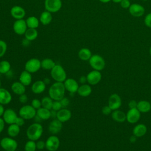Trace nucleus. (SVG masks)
Segmentation results:
<instances>
[{"label":"nucleus","mask_w":151,"mask_h":151,"mask_svg":"<svg viewBox=\"0 0 151 151\" xmlns=\"http://www.w3.org/2000/svg\"><path fill=\"white\" fill-rule=\"evenodd\" d=\"M65 88L63 83L55 82L53 83L48 90L49 96L53 100L60 101L64 97Z\"/></svg>","instance_id":"obj_1"},{"label":"nucleus","mask_w":151,"mask_h":151,"mask_svg":"<svg viewBox=\"0 0 151 151\" xmlns=\"http://www.w3.org/2000/svg\"><path fill=\"white\" fill-rule=\"evenodd\" d=\"M43 133V127L39 123H34L27 129L26 134L29 140H38Z\"/></svg>","instance_id":"obj_2"},{"label":"nucleus","mask_w":151,"mask_h":151,"mask_svg":"<svg viewBox=\"0 0 151 151\" xmlns=\"http://www.w3.org/2000/svg\"><path fill=\"white\" fill-rule=\"evenodd\" d=\"M51 76L56 82L63 83L67 79V73L60 64H55L51 70Z\"/></svg>","instance_id":"obj_3"},{"label":"nucleus","mask_w":151,"mask_h":151,"mask_svg":"<svg viewBox=\"0 0 151 151\" xmlns=\"http://www.w3.org/2000/svg\"><path fill=\"white\" fill-rule=\"evenodd\" d=\"M37 110L31 105H24L19 110V116L25 120H30L34 119L36 116Z\"/></svg>","instance_id":"obj_4"},{"label":"nucleus","mask_w":151,"mask_h":151,"mask_svg":"<svg viewBox=\"0 0 151 151\" xmlns=\"http://www.w3.org/2000/svg\"><path fill=\"white\" fill-rule=\"evenodd\" d=\"M0 146L5 151H14L18 147V143L13 137H5L0 140Z\"/></svg>","instance_id":"obj_5"},{"label":"nucleus","mask_w":151,"mask_h":151,"mask_svg":"<svg viewBox=\"0 0 151 151\" xmlns=\"http://www.w3.org/2000/svg\"><path fill=\"white\" fill-rule=\"evenodd\" d=\"M88 61L90 66L95 70L101 71L105 67L104 60L98 54L92 55Z\"/></svg>","instance_id":"obj_6"},{"label":"nucleus","mask_w":151,"mask_h":151,"mask_svg":"<svg viewBox=\"0 0 151 151\" xmlns=\"http://www.w3.org/2000/svg\"><path fill=\"white\" fill-rule=\"evenodd\" d=\"M41 68V61L35 58H32L28 60L25 64V70L30 73L37 72Z\"/></svg>","instance_id":"obj_7"},{"label":"nucleus","mask_w":151,"mask_h":151,"mask_svg":"<svg viewBox=\"0 0 151 151\" xmlns=\"http://www.w3.org/2000/svg\"><path fill=\"white\" fill-rule=\"evenodd\" d=\"M60 145V139L54 134L50 136L45 141V148L48 151H56L59 148Z\"/></svg>","instance_id":"obj_8"},{"label":"nucleus","mask_w":151,"mask_h":151,"mask_svg":"<svg viewBox=\"0 0 151 151\" xmlns=\"http://www.w3.org/2000/svg\"><path fill=\"white\" fill-rule=\"evenodd\" d=\"M44 6L45 9L51 13L57 12L62 6V2L61 0H45Z\"/></svg>","instance_id":"obj_9"},{"label":"nucleus","mask_w":151,"mask_h":151,"mask_svg":"<svg viewBox=\"0 0 151 151\" xmlns=\"http://www.w3.org/2000/svg\"><path fill=\"white\" fill-rule=\"evenodd\" d=\"M28 28L26 21L23 19H16L13 24V29L18 35H23Z\"/></svg>","instance_id":"obj_10"},{"label":"nucleus","mask_w":151,"mask_h":151,"mask_svg":"<svg viewBox=\"0 0 151 151\" xmlns=\"http://www.w3.org/2000/svg\"><path fill=\"white\" fill-rule=\"evenodd\" d=\"M65 90L70 93L71 94L76 93L79 87L77 81L72 78H67V79L63 82Z\"/></svg>","instance_id":"obj_11"},{"label":"nucleus","mask_w":151,"mask_h":151,"mask_svg":"<svg viewBox=\"0 0 151 151\" xmlns=\"http://www.w3.org/2000/svg\"><path fill=\"white\" fill-rule=\"evenodd\" d=\"M86 77L87 83L90 85H96L98 84L101 79V74L100 71L95 70L89 72Z\"/></svg>","instance_id":"obj_12"},{"label":"nucleus","mask_w":151,"mask_h":151,"mask_svg":"<svg viewBox=\"0 0 151 151\" xmlns=\"http://www.w3.org/2000/svg\"><path fill=\"white\" fill-rule=\"evenodd\" d=\"M18 116L16 112L12 109H7L5 110L2 116V118L5 123L8 124L15 123Z\"/></svg>","instance_id":"obj_13"},{"label":"nucleus","mask_w":151,"mask_h":151,"mask_svg":"<svg viewBox=\"0 0 151 151\" xmlns=\"http://www.w3.org/2000/svg\"><path fill=\"white\" fill-rule=\"evenodd\" d=\"M140 117V112L137 108L130 109L126 114V120L130 123H136Z\"/></svg>","instance_id":"obj_14"},{"label":"nucleus","mask_w":151,"mask_h":151,"mask_svg":"<svg viewBox=\"0 0 151 151\" xmlns=\"http://www.w3.org/2000/svg\"><path fill=\"white\" fill-rule=\"evenodd\" d=\"M122 105L120 97L117 94H111L109 99V106L113 110L118 109Z\"/></svg>","instance_id":"obj_15"},{"label":"nucleus","mask_w":151,"mask_h":151,"mask_svg":"<svg viewBox=\"0 0 151 151\" xmlns=\"http://www.w3.org/2000/svg\"><path fill=\"white\" fill-rule=\"evenodd\" d=\"M71 117V112L70 110L66 108H62L57 111L56 119L62 123H65L68 121Z\"/></svg>","instance_id":"obj_16"},{"label":"nucleus","mask_w":151,"mask_h":151,"mask_svg":"<svg viewBox=\"0 0 151 151\" xmlns=\"http://www.w3.org/2000/svg\"><path fill=\"white\" fill-rule=\"evenodd\" d=\"M63 128V123L57 119L52 120L48 125V131L52 134L58 133Z\"/></svg>","instance_id":"obj_17"},{"label":"nucleus","mask_w":151,"mask_h":151,"mask_svg":"<svg viewBox=\"0 0 151 151\" xmlns=\"http://www.w3.org/2000/svg\"><path fill=\"white\" fill-rule=\"evenodd\" d=\"M11 15L16 19H23L25 15V9L18 5H15L12 7L10 10Z\"/></svg>","instance_id":"obj_18"},{"label":"nucleus","mask_w":151,"mask_h":151,"mask_svg":"<svg viewBox=\"0 0 151 151\" xmlns=\"http://www.w3.org/2000/svg\"><path fill=\"white\" fill-rule=\"evenodd\" d=\"M12 100L11 93L4 88H0V104L2 105L8 104Z\"/></svg>","instance_id":"obj_19"},{"label":"nucleus","mask_w":151,"mask_h":151,"mask_svg":"<svg viewBox=\"0 0 151 151\" xmlns=\"http://www.w3.org/2000/svg\"><path fill=\"white\" fill-rule=\"evenodd\" d=\"M46 88V84L43 80H37L31 86V90L33 93L39 94L42 93Z\"/></svg>","instance_id":"obj_20"},{"label":"nucleus","mask_w":151,"mask_h":151,"mask_svg":"<svg viewBox=\"0 0 151 151\" xmlns=\"http://www.w3.org/2000/svg\"><path fill=\"white\" fill-rule=\"evenodd\" d=\"M129 12L134 17H140L145 12L144 8L138 4H133L129 7Z\"/></svg>","instance_id":"obj_21"},{"label":"nucleus","mask_w":151,"mask_h":151,"mask_svg":"<svg viewBox=\"0 0 151 151\" xmlns=\"http://www.w3.org/2000/svg\"><path fill=\"white\" fill-rule=\"evenodd\" d=\"M26 86L22 84L20 81H15L11 85L12 91L18 96L24 94L26 91Z\"/></svg>","instance_id":"obj_22"},{"label":"nucleus","mask_w":151,"mask_h":151,"mask_svg":"<svg viewBox=\"0 0 151 151\" xmlns=\"http://www.w3.org/2000/svg\"><path fill=\"white\" fill-rule=\"evenodd\" d=\"M19 81H20L25 86L30 85L32 82L31 73H29L26 70L22 71L19 77Z\"/></svg>","instance_id":"obj_23"},{"label":"nucleus","mask_w":151,"mask_h":151,"mask_svg":"<svg viewBox=\"0 0 151 151\" xmlns=\"http://www.w3.org/2000/svg\"><path fill=\"white\" fill-rule=\"evenodd\" d=\"M91 91L92 89L90 85L87 84H83L79 86L77 93L81 97H87L91 93Z\"/></svg>","instance_id":"obj_24"},{"label":"nucleus","mask_w":151,"mask_h":151,"mask_svg":"<svg viewBox=\"0 0 151 151\" xmlns=\"http://www.w3.org/2000/svg\"><path fill=\"white\" fill-rule=\"evenodd\" d=\"M41 120H46L51 117V110L45 109L44 107H40L37 110L36 114Z\"/></svg>","instance_id":"obj_25"},{"label":"nucleus","mask_w":151,"mask_h":151,"mask_svg":"<svg viewBox=\"0 0 151 151\" xmlns=\"http://www.w3.org/2000/svg\"><path fill=\"white\" fill-rule=\"evenodd\" d=\"M52 17L51 13L48 11H43L40 17V21L42 25H48L52 21Z\"/></svg>","instance_id":"obj_26"},{"label":"nucleus","mask_w":151,"mask_h":151,"mask_svg":"<svg viewBox=\"0 0 151 151\" xmlns=\"http://www.w3.org/2000/svg\"><path fill=\"white\" fill-rule=\"evenodd\" d=\"M20 132V126L15 123L11 124L8 127L7 133L9 137H15L17 136Z\"/></svg>","instance_id":"obj_27"},{"label":"nucleus","mask_w":151,"mask_h":151,"mask_svg":"<svg viewBox=\"0 0 151 151\" xmlns=\"http://www.w3.org/2000/svg\"><path fill=\"white\" fill-rule=\"evenodd\" d=\"M147 132V127L143 124H139L136 125L133 130V134L136 137H142L144 136Z\"/></svg>","instance_id":"obj_28"},{"label":"nucleus","mask_w":151,"mask_h":151,"mask_svg":"<svg viewBox=\"0 0 151 151\" xmlns=\"http://www.w3.org/2000/svg\"><path fill=\"white\" fill-rule=\"evenodd\" d=\"M137 109L140 113H147L150 110L151 104L147 101L142 100L137 103Z\"/></svg>","instance_id":"obj_29"},{"label":"nucleus","mask_w":151,"mask_h":151,"mask_svg":"<svg viewBox=\"0 0 151 151\" xmlns=\"http://www.w3.org/2000/svg\"><path fill=\"white\" fill-rule=\"evenodd\" d=\"M91 55V51L87 48H81L78 52V56L79 58L83 61L89 60Z\"/></svg>","instance_id":"obj_30"},{"label":"nucleus","mask_w":151,"mask_h":151,"mask_svg":"<svg viewBox=\"0 0 151 151\" xmlns=\"http://www.w3.org/2000/svg\"><path fill=\"white\" fill-rule=\"evenodd\" d=\"M112 119L117 122H123L126 120V115L122 111L115 110L111 114Z\"/></svg>","instance_id":"obj_31"},{"label":"nucleus","mask_w":151,"mask_h":151,"mask_svg":"<svg viewBox=\"0 0 151 151\" xmlns=\"http://www.w3.org/2000/svg\"><path fill=\"white\" fill-rule=\"evenodd\" d=\"M25 39L28 41H33L38 37V31L36 28H28L24 34Z\"/></svg>","instance_id":"obj_32"},{"label":"nucleus","mask_w":151,"mask_h":151,"mask_svg":"<svg viewBox=\"0 0 151 151\" xmlns=\"http://www.w3.org/2000/svg\"><path fill=\"white\" fill-rule=\"evenodd\" d=\"M41 68L46 70H51L56 64L54 61L51 58H45L41 61Z\"/></svg>","instance_id":"obj_33"},{"label":"nucleus","mask_w":151,"mask_h":151,"mask_svg":"<svg viewBox=\"0 0 151 151\" xmlns=\"http://www.w3.org/2000/svg\"><path fill=\"white\" fill-rule=\"evenodd\" d=\"M26 23L28 28H37L39 26L40 21L37 17L34 16H31L27 18L26 19Z\"/></svg>","instance_id":"obj_34"},{"label":"nucleus","mask_w":151,"mask_h":151,"mask_svg":"<svg viewBox=\"0 0 151 151\" xmlns=\"http://www.w3.org/2000/svg\"><path fill=\"white\" fill-rule=\"evenodd\" d=\"M11 65L9 61L7 60H2L0 61V73L6 74L11 70Z\"/></svg>","instance_id":"obj_35"},{"label":"nucleus","mask_w":151,"mask_h":151,"mask_svg":"<svg viewBox=\"0 0 151 151\" xmlns=\"http://www.w3.org/2000/svg\"><path fill=\"white\" fill-rule=\"evenodd\" d=\"M41 106L42 107L45 109L51 110L52 109V106L54 100L50 97V96H45L41 100Z\"/></svg>","instance_id":"obj_36"},{"label":"nucleus","mask_w":151,"mask_h":151,"mask_svg":"<svg viewBox=\"0 0 151 151\" xmlns=\"http://www.w3.org/2000/svg\"><path fill=\"white\" fill-rule=\"evenodd\" d=\"M37 149L35 141L29 140L27 141L24 146L25 151H35Z\"/></svg>","instance_id":"obj_37"},{"label":"nucleus","mask_w":151,"mask_h":151,"mask_svg":"<svg viewBox=\"0 0 151 151\" xmlns=\"http://www.w3.org/2000/svg\"><path fill=\"white\" fill-rule=\"evenodd\" d=\"M7 50V44L3 41L0 40V58L3 57Z\"/></svg>","instance_id":"obj_38"},{"label":"nucleus","mask_w":151,"mask_h":151,"mask_svg":"<svg viewBox=\"0 0 151 151\" xmlns=\"http://www.w3.org/2000/svg\"><path fill=\"white\" fill-rule=\"evenodd\" d=\"M31 106L36 110L40 109L42 107L41 101L38 99H34L31 101Z\"/></svg>","instance_id":"obj_39"},{"label":"nucleus","mask_w":151,"mask_h":151,"mask_svg":"<svg viewBox=\"0 0 151 151\" xmlns=\"http://www.w3.org/2000/svg\"><path fill=\"white\" fill-rule=\"evenodd\" d=\"M63 108L62 105L60 103V101L58 100H54L53 103H52V110H54L55 111H58L60 109H61Z\"/></svg>","instance_id":"obj_40"},{"label":"nucleus","mask_w":151,"mask_h":151,"mask_svg":"<svg viewBox=\"0 0 151 151\" xmlns=\"http://www.w3.org/2000/svg\"><path fill=\"white\" fill-rule=\"evenodd\" d=\"M37 149L38 150H42L45 148V142L43 140H38L36 142Z\"/></svg>","instance_id":"obj_41"},{"label":"nucleus","mask_w":151,"mask_h":151,"mask_svg":"<svg viewBox=\"0 0 151 151\" xmlns=\"http://www.w3.org/2000/svg\"><path fill=\"white\" fill-rule=\"evenodd\" d=\"M61 105H62V107L63 108H65L66 107L68 106V105L70 103V100L69 99L67 98V97H64L63 98H62L60 100Z\"/></svg>","instance_id":"obj_42"},{"label":"nucleus","mask_w":151,"mask_h":151,"mask_svg":"<svg viewBox=\"0 0 151 151\" xmlns=\"http://www.w3.org/2000/svg\"><path fill=\"white\" fill-rule=\"evenodd\" d=\"M145 24L148 27H151V13L148 14L145 18Z\"/></svg>","instance_id":"obj_43"},{"label":"nucleus","mask_w":151,"mask_h":151,"mask_svg":"<svg viewBox=\"0 0 151 151\" xmlns=\"http://www.w3.org/2000/svg\"><path fill=\"white\" fill-rule=\"evenodd\" d=\"M19 101L22 104L26 103L28 101L27 95L24 93V94H22L19 96Z\"/></svg>","instance_id":"obj_44"},{"label":"nucleus","mask_w":151,"mask_h":151,"mask_svg":"<svg viewBox=\"0 0 151 151\" xmlns=\"http://www.w3.org/2000/svg\"><path fill=\"white\" fill-rule=\"evenodd\" d=\"M25 120L24 119H23L22 117H21L20 116H18L15 120V123L21 127V126H22L25 124Z\"/></svg>","instance_id":"obj_45"},{"label":"nucleus","mask_w":151,"mask_h":151,"mask_svg":"<svg viewBox=\"0 0 151 151\" xmlns=\"http://www.w3.org/2000/svg\"><path fill=\"white\" fill-rule=\"evenodd\" d=\"M111 110H112L111 109V108L109 106H106L103 107L101 111H102V113H103V114H104V115H109V114L111 113Z\"/></svg>","instance_id":"obj_46"},{"label":"nucleus","mask_w":151,"mask_h":151,"mask_svg":"<svg viewBox=\"0 0 151 151\" xmlns=\"http://www.w3.org/2000/svg\"><path fill=\"white\" fill-rule=\"evenodd\" d=\"M120 5L123 8H127L130 7V2L129 0H122L120 2Z\"/></svg>","instance_id":"obj_47"},{"label":"nucleus","mask_w":151,"mask_h":151,"mask_svg":"<svg viewBox=\"0 0 151 151\" xmlns=\"http://www.w3.org/2000/svg\"><path fill=\"white\" fill-rule=\"evenodd\" d=\"M137 103L134 100H130L129 103V107L130 109L137 108Z\"/></svg>","instance_id":"obj_48"},{"label":"nucleus","mask_w":151,"mask_h":151,"mask_svg":"<svg viewBox=\"0 0 151 151\" xmlns=\"http://www.w3.org/2000/svg\"><path fill=\"white\" fill-rule=\"evenodd\" d=\"M5 121L4 120L3 118L0 117V133L4 130L5 127Z\"/></svg>","instance_id":"obj_49"},{"label":"nucleus","mask_w":151,"mask_h":151,"mask_svg":"<svg viewBox=\"0 0 151 151\" xmlns=\"http://www.w3.org/2000/svg\"><path fill=\"white\" fill-rule=\"evenodd\" d=\"M79 81L80 83H81L82 84H86V82H87V77L86 76H82L80 77V79H79Z\"/></svg>","instance_id":"obj_50"},{"label":"nucleus","mask_w":151,"mask_h":151,"mask_svg":"<svg viewBox=\"0 0 151 151\" xmlns=\"http://www.w3.org/2000/svg\"><path fill=\"white\" fill-rule=\"evenodd\" d=\"M57 111H55V110H54L51 109V117L56 118V117H57Z\"/></svg>","instance_id":"obj_51"},{"label":"nucleus","mask_w":151,"mask_h":151,"mask_svg":"<svg viewBox=\"0 0 151 151\" xmlns=\"http://www.w3.org/2000/svg\"><path fill=\"white\" fill-rule=\"evenodd\" d=\"M4 111H5V109L3 105L0 104V117H1L3 116Z\"/></svg>","instance_id":"obj_52"},{"label":"nucleus","mask_w":151,"mask_h":151,"mask_svg":"<svg viewBox=\"0 0 151 151\" xmlns=\"http://www.w3.org/2000/svg\"><path fill=\"white\" fill-rule=\"evenodd\" d=\"M136 136L133 135V136H132L130 137V142L134 143V142H136Z\"/></svg>","instance_id":"obj_53"},{"label":"nucleus","mask_w":151,"mask_h":151,"mask_svg":"<svg viewBox=\"0 0 151 151\" xmlns=\"http://www.w3.org/2000/svg\"><path fill=\"white\" fill-rule=\"evenodd\" d=\"M43 81H44V82L45 83V84H49L50 82V80L48 77L45 78Z\"/></svg>","instance_id":"obj_54"},{"label":"nucleus","mask_w":151,"mask_h":151,"mask_svg":"<svg viewBox=\"0 0 151 151\" xmlns=\"http://www.w3.org/2000/svg\"><path fill=\"white\" fill-rule=\"evenodd\" d=\"M100 2H103V3H107V2H109V1H110L111 0H99Z\"/></svg>","instance_id":"obj_55"},{"label":"nucleus","mask_w":151,"mask_h":151,"mask_svg":"<svg viewBox=\"0 0 151 151\" xmlns=\"http://www.w3.org/2000/svg\"><path fill=\"white\" fill-rule=\"evenodd\" d=\"M111 1H113L115 3H119V2H120L122 0H111Z\"/></svg>","instance_id":"obj_56"},{"label":"nucleus","mask_w":151,"mask_h":151,"mask_svg":"<svg viewBox=\"0 0 151 151\" xmlns=\"http://www.w3.org/2000/svg\"><path fill=\"white\" fill-rule=\"evenodd\" d=\"M149 53H150V56H151V47H150V50H149Z\"/></svg>","instance_id":"obj_57"},{"label":"nucleus","mask_w":151,"mask_h":151,"mask_svg":"<svg viewBox=\"0 0 151 151\" xmlns=\"http://www.w3.org/2000/svg\"><path fill=\"white\" fill-rule=\"evenodd\" d=\"M1 87V80H0V88Z\"/></svg>","instance_id":"obj_58"},{"label":"nucleus","mask_w":151,"mask_h":151,"mask_svg":"<svg viewBox=\"0 0 151 151\" xmlns=\"http://www.w3.org/2000/svg\"><path fill=\"white\" fill-rule=\"evenodd\" d=\"M14 151H17V150H14Z\"/></svg>","instance_id":"obj_59"},{"label":"nucleus","mask_w":151,"mask_h":151,"mask_svg":"<svg viewBox=\"0 0 151 151\" xmlns=\"http://www.w3.org/2000/svg\"><path fill=\"white\" fill-rule=\"evenodd\" d=\"M143 1H146V0H143Z\"/></svg>","instance_id":"obj_60"}]
</instances>
